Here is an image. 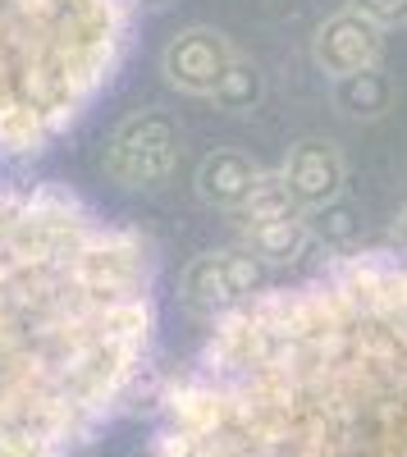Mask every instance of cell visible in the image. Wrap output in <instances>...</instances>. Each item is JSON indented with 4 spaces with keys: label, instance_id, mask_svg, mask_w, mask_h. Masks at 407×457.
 Returning <instances> with one entry per match:
<instances>
[{
    "label": "cell",
    "instance_id": "6da1fadb",
    "mask_svg": "<svg viewBox=\"0 0 407 457\" xmlns=\"http://www.w3.org/2000/svg\"><path fill=\"white\" fill-rule=\"evenodd\" d=\"M152 457H407V261H339L215 316Z\"/></svg>",
    "mask_w": 407,
    "mask_h": 457
},
{
    "label": "cell",
    "instance_id": "7a4b0ae2",
    "mask_svg": "<svg viewBox=\"0 0 407 457\" xmlns=\"http://www.w3.org/2000/svg\"><path fill=\"white\" fill-rule=\"evenodd\" d=\"M152 343V243L64 183L0 179V457H79Z\"/></svg>",
    "mask_w": 407,
    "mask_h": 457
},
{
    "label": "cell",
    "instance_id": "3957f363",
    "mask_svg": "<svg viewBox=\"0 0 407 457\" xmlns=\"http://www.w3.org/2000/svg\"><path fill=\"white\" fill-rule=\"evenodd\" d=\"M133 0H0V161L55 146L115 83Z\"/></svg>",
    "mask_w": 407,
    "mask_h": 457
},
{
    "label": "cell",
    "instance_id": "277c9868",
    "mask_svg": "<svg viewBox=\"0 0 407 457\" xmlns=\"http://www.w3.org/2000/svg\"><path fill=\"white\" fill-rule=\"evenodd\" d=\"M179 165V124L165 110H137L105 142V174L124 187H161Z\"/></svg>",
    "mask_w": 407,
    "mask_h": 457
},
{
    "label": "cell",
    "instance_id": "5b68a950",
    "mask_svg": "<svg viewBox=\"0 0 407 457\" xmlns=\"http://www.w3.org/2000/svg\"><path fill=\"white\" fill-rule=\"evenodd\" d=\"M183 302L197 312L225 316L243 302H252L256 293H266V275L262 261H256L247 247H229V252H202L179 279Z\"/></svg>",
    "mask_w": 407,
    "mask_h": 457
},
{
    "label": "cell",
    "instance_id": "8992f818",
    "mask_svg": "<svg viewBox=\"0 0 407 457\" xmlns=\"http://www.w3.org/2000/svg\"><path fill=\"white\" fill-rule=\"evenodd\" d=\"M238 60L243 55L234 51V42L225 32L183 28L179 37H170V46L161 55V73H165V83L174 92H183V96H215Z\"/></svg>",
    "mask_w": 407,
    "mask_h": 457
},
{
    "label": "cell",
    "instance_id": "52a82bcc",
    "mask_svg": "<svg viewBox=\"0 0 407 457\" xmlns=\"http://www.w3.org/2000/svg\"><path fill=\"white\" fill-rule=\"evenodd\" d=\"M311 60L325 79H353V73H371L385 60V28L361 19L357 10L329 14L311 37Z\"/></svg>",
    "mask_w": 407,
    "mask_h": 457
},
{
    "label": "cell",
    "instance_id": "ba28073f",
    "mask_svg": "<svg viewBox=\"0 0 407 457\" xmlns=\"http://www.w3.org/2000/svg\"><path fill=\"white\" fill-rule=\"evenodd\" d=\"M279 179L288 183V193L307 211H320V206L339 202L344 183H348V165L339 156V146H329L320 137H307L298 146H288V156L279 165Z\"/></svg>",
    "mask_w": 407,
    "mask_h": 457
},
{
    "label": "cell",
    "instance_id": "9c48e42d",
    "mask_svg": "<svg viewBox=\"0 0 407 457\" xmlns=\"http://www.w3.org/2000/svg\"><path fill=\"white\" fill-rule=\"evenodd\" d=\"M316 238V228L307 220V211H284V215H266V220H243V247L262 261V265H288L298 261Z\"/></svg>",
    "mask_w": 407,
    "mask_h": 457
},
{
    "label": "cell",
    "instance_id": "30bf717a",
    "mask_svg": "<svg viewBox=\"0 0 407 457\" xmlns=\"http://www.w3.org/2000/svg\"><path fill=\"white\" fill-rule=\"evenodd\" d=\"M256 179H262V165L243 151H211V156L197 165V197L206 206H225V211H238Z\"/></svg>",
    "mask_w": 407,
    "mask_h": 457
},
{
    "label": "cell",
    "instance_id": "8fae6325",
    "mask_svg": "<svg viewBox=\"0 0 407 457\" xmlns=\"http://www.w3.org/2000/svg\"><path fill=\"white\" fill-rule=\"evenodd\" d=\"M389 96H394V87H389V79H385L380 69L353 73V79H339V83H335V101H339V110H348V114H380V110L389 105Z\"/></svg>",
    "mask_w": 407,
    "mask_h": 457
},
{
    "label": "cell",
    "instance_id": "7c38bea8",
    "mask_svg": "<svg viewBox=\"0 0 407 457\" xmlns=\"http://www.w3.org/2000/svg\"><path fill=\"white\" fill-rule=\"evenodd\" d=\"M215 105H225V110H252L256 101H262V73H256L247 60H238L229 69V79L220 83V92L211 96Z\"/></svg>",
    "mask_w": 407,
    "mask_h": 457
},
{
    "label": "cell",
    "instance_id": "4fadbf2b",
    "mask_svg": "<svg viewBox=\"0 0 407 457\" xmlns=\"http://www.w3.org/2000/svg\"><path fill=\"white\" fill-rule=\"evenodd\" d=\"M348 10L371 19L380 28H403L407 23V0H348Z\"/></svg>",
    "mask_w": 407,
    "mask_h": 457
},
{
    "label": "cell",
    "instance_id": "5bb4252c",
    "mask_svg": "<svg viewBox=\"0 0 407 457\" xmlns=\"http://www.w3.org/2000/svg\"><path fill=\"white\" fill-rule=\"evenodd\" d=\"M389 238H394V243H398V247L407 252V206H403V211L394 215V228H389Z\"/></svg>",
    "mask_w": 407,
    "mask_h": 457
},
{
    "label": "cell",
    "instance_id": "9a60e30c",
    "mask_svg": "<svg viewBox=\"0 0 407 457\" xmlns=\"http://www.w3.org/2000/svg\"><path fill=\"white\" fill-rule=\"evenodd\" d=\"M133 5H142V0H133Z\"/></svg>",
    "mask_w": 407,
    "mask_h": 457
}]
</instances>
